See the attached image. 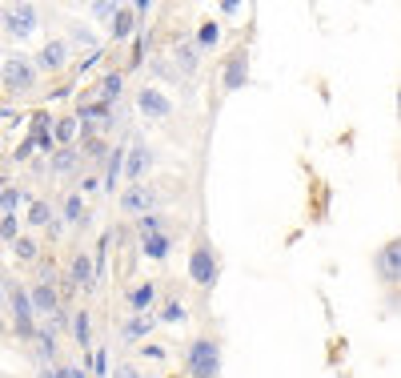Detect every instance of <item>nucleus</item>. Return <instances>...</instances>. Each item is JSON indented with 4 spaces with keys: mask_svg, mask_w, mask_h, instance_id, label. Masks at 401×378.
I'll list each match as a JSON object with an SVG mask.
<instances>
[{
    "mask_svg": "<svg viewBox=\"0 0 401 378\" xmlns=\"http://www.w3.org/2000/svg\"><path fill=\"white\" fill-rule=\"evenodd\" d=\"M189 370H192V378H217V370H221V350H217V342H209V338L192 342Z\"/></svg>",
    "mask_w": 401,
    "mask_h": 378,
    "instance_id": "f257e3e1",
    "label": "nucleus"
},
{
    "mask_svg": "<svg viewBox=\"0 0 401 378\" xmlns=\"http://www.w3.org/2000/svg\"><path fill=\"white\" fill-rule=\"evenodd\" d=\"M4 29L13 36H29L32 29H36V8L32 4H16V8H8L4 13Z\"/></svg>",
    "mask_w": 401,
    "mask_h": 378,
    "instance_id": "f03ea898",
    "label": "nucleus"
},
{
    "mask_svg": "<svg viewBox=\"0 0 401 378\" xmlns=\"http://www.w3.org/2000/svg\"><path fill=\"white\" fill-rule=\"evenodd\" d=\"M4 85H8V89H32V85H36V68H32L29 61L13 57V61H4Z\"/></svg>",
    "mask_w": 401,
    "mask_h": 378,
    "instance_id": "7ed1b4c3",
    "label": "nucleus"
},
{
    "mask_svg": "<svg viewBox=\"0 0 401 378\" xmlns=\"http://www.w3.org/2000/svg\"><path fill=\"white\" fill-rule=\"evenodd\" d=\"M157 205V189H149V185H133L125 198H121V210L125 214H144V210H153Z\"/></svg>",
    "mask_w": 401,
    "mask_h": 378,
    "instance_id": "20e7f679",
    "label": "nucleus"
},
{
    "mask_svg": "<svg viewBox=\"0 0 401 378\" xmlns=\"http://www.w3.org/2000/svg\"><path fill=\"white\" fill-rule=\"evenodd\" d=\"M189 270H192V282H201V286H209V282L217 278V262H213L209 249H197V254H192Z\"/></svg>",
    "mask_w": 401,
    "mask_h": 378,
    "instance_id": "39448f33",
    "label": "nucleus"
},
{
    "mask_svg": "<svg viewBox=\"0 0 401 378\" xmlns=\"http://www.w3.org/2000/svg\"><path fill=\"white\" fill-rule=\"evenodd\" d=\"M13 314H16V330H20V334H32V302L24 290H13Z\"/></svg>",
    "mask_w": 401,
    "mask_h": 378,
    "instance_id": "423d86ee",
    "label": "nucleus"
},
{
    "mask_svg": "<svg viewBox=\"0 0 401 378\" xmlns=\"http://www.w3.org/2000/svg\"><path fill=\"white\" fill-rule=\"evenodd\" d=\"M137 101H141V109H144L149 117H169V113H173L169 97H160L157 89H141V97H137Z\"/></svg>",
    "mask_w": 401,
    "mask_h": 378,
    "instance_id": "0eeeda50",
    "label": "nucleus"
},
{
    "mask_svg": "<svg viewBox=\"0 0 401 378\" xmlns=\"http://www.w3.org/2000/svg\"><path fill=\"white\" fill-rule=\"evenodd\" d=\"M29 302H32V314H52V310H56V294H52V286H48V282H40V286L32 290Z\"/></svg>",
    "mask_w": 401,
    "mask_h": 378,
    "instance_id": "6e6552de",
    "label": "nucleus"
},
{
    "mask_svg": "<svg viewBox=\"0 0 401 378\" xmlns=\"http://www.w3.org/2000/svg\"><path fill=\"white\" fill-rule=\"evenodd\" d=\"M381 274L398 282V274H401V246H398V242L381 249Z\"/></svg>",
    "mask_w": 401,
    "mask_h": 378,
    "instance_id": "1a4fd4ad",
    "label": "nucleus"
},
{
    "mask_svg": "<svg viewBox=\"0 0 401 378\" xmlns=\"http://www.w3.org/2000/svg\"><path fill=\"white\" fill-rule=\"evenodd\" d=\"M245 65H249L245 52H237V61H229V68H225V85H229V89H241V85H245Z\"/></svg>",
    "mask_w": 401,
    "mask_h": 378,
    "instance_id": "9d476101",
    "label": "nucleus"
},
{
    "mask_svg": "<svg viewBox=\"0 0 401 378\" xmlns=\"http://www.w3.org/2000/svg\"><path fill=\"white\" fill-rule=\"evenodd\" d=\"M73 286H93V262L84 254L73 258Z\"/></svg>",
    "mask_w": 401,
    "mask_h": 378,
    "instance_id": "9b49d317",
    "label": "nucleus"
},
{
    "mask_svg": "<svg viewBox=\"0 0 401 378\" xmlns=\"http://www.w3.org/2000/svg\"><path fill=\"white\" fill-rule=\"evenodd\" d=\"M64 45L61 41H52V45H45V52H40V68H61L64 65Z\"/></svg>",
    "mask_w": 401,
    "mask_h": 378,
    "instance_id": "f8f14e48",
    "label": "nucleus"
},
{
    "mask_svg": "<svg viewBox=\"0 0 401 378\" xmlns=\"http://www.w3.org/2000/svg\"><path fill=\"white\" fill-rule=\"evenodd\" d=\"M144 169H149V149H133V153H128V177H133V185H137V177H141Z\"/></svg>",
    "mask_w": 401,
    "mask_h": 378,
    "instance_id": "ddd939ff",
    "label": "nucleus"
},
{
    "mask_svg": "<svg viewBox=\"0 0 401 378\" xmlns=\"http://www.w3.org/2000/svg\"><path fill=\"white\" fill-rule=\"evenodd\" d=\"M169 238H165V233H149V238H144V254H149V258H169Z\"/></svg>",
    "mask_w": 401,
    "mask_h": 378,
    "instance_id": "4468645a",
    "label": "nucleus"
},
{
    "mask_svg": "<svg viewBox=\"0 0 401 378\" xmlns=\"http://www.w3.org/2000/svg\"><path fill=\"white\" fill-rule=\"evenodd\" d=\"M133 24H137V20H133V13H128V8H116L112 33H116V36H128V33H133Z\"/></svg>",
    "mask_w": 401,
    "mask_h": 378,
    "instance_id": "2eb2a0df",
    "label": "nucleus"
},
{
    "mask_svg": "<svg viewBox=\"0 0 401 378\" xmlns=\"http://www.w3.org/2000/svg\"><path fill=\"white\" fill-rule=\"evenodd\" d=\"M149 326H153V318H144V314H137L133 322L125 326V338L133 342V338H141V334H149Z\"/></svg>",
    "mask_w": 401,
    "mask_h": 378,
    "instance_id": "dca6fc26",
    "label": "nucleus"
},
{
    "mask_svg": "<svg viewBox=\"0 0 401 378\" xmlns=\"http://www.w3.org/2000/svg\"><path fill=\"white\" fill-rule=\"evenodd\" d=\"M121 157H125V149H112V161H109V177H105V189H112V185H116V177H121Z\"/></svg>",
    "mask_w": 401,
    "mask_h": 378,
    "instance_id": "f3484780",
    "label": "nucleus"
},
{
    "mask_svg": "<svg viewBox=\"0 0 401 378\" xmlns=\"http://www.w3.org/2000/svg\"><path fill=\"white\" fill-rule=\"evenodd\" d=\"M73 326H77V346H89V314H84V310H77Z\"/></svg>",
    "mask_w": 401,
    "mask_h": 378,
    "instance_id": "a211bd4d",
    "label": "nucleus"
},
{
    "mask_svg": "<svg viewBox=\"0 0 401 378\" xmlns=\"http://www.w3.org/2000/svg\"><path fill=\"white\" fill-rule=\"evenodd\" d=\"M80 117H84V121H105V125H109V105H84Z\"/></svg>",
    "mask_w": 401,
    "mask_h": 378,
    "instance_id": "6ab92c4d",
    "label": "nucleus"
},
{
    "mask_svg": "<svg viewBox=\"0 0 401 378\" xmlns=\"http://www.w3.org/2000/svg\"><path fill=\"white\" fill-rule=\"evenodd\" d=\"M128 302H133V310L141 314L144 306H149V302H153V286H141V290H133V298H128Z\"/></svg>",
    "mask_w": 401,
    "mask_h": 378,
    "instance_id": "aec40b11",
    "label": "nucleus"
},
{
    "mask_svg": "<svg viewBox=\"0 0 401 378\" xmlns=\"http://www.w3.org/2000/svg\"><path fill=\"white\" fill-rule=\"evenodd\" d=\"M64 217H68V221H84V205H80V198L64 201Z\"/></svg>",
    "mask_w": 401,
    "mask_h": 378,
    "instance_id": "412c9836",
    "label": "nucleus"
},
{
    "mask_svg": "<svg viewBox=\"0 0 401 378\" xmlns=\"http://www.w3.org/2000/svg\"><path fill=\"white\" fill-rule=\"evenodd\" d=\"M73 137H77V121H61V125H56V141H61V145H68Z\"/></svg>",
    "mask_w": 401,
    "mask_h": 378,
    "instance_id": "4be33fe9",
    "label": "nucleus"
},
{
    "mask_svg": "<svg viewBox=\"0 0 401 378\" xmlns=\"http://www.w3.org/2000/svg\"><path fill=\"white\" fill-rule=\"evenodd\" d=\"M116 93H121V77H109V81H105V89H100V105H109Z\"/></svg>",
    "mask_w": 401,
    "mask_h": 378,
    "instance_id": "5701e85b",
    "label": "nucleus"
},
{
    "mask_svg": "<svg viewBox=\"0 0 401 378\" xmlns=\"http://www.w3.org/2000/svg\"><path fill=\"white\" fill-rule=\"evenodd\" d=\"M48 217H52V214H48V205H45V201H36V205H32V214H29V221H32V226H45Z\"/></svg>",
    "mask_w": 401,
    "mask_h": 378,
    "instance_id": "b1692460",
    "label": "nucleus"
},
{
    "mask_svg": "<svg viewBox=\"0 0 401 378\" xmlns=\"http://www.w3.org/2000/svg\"><path fill=\"white\" fill-rule=\"evenodd\" d=\"M160 230V214H144L141 217V233L149 238V233H157Z\"/></svg>",
    "mask_w": 401,
    "mask_h": 378,
    "instance_id": "393cba45",
    "label": "nucleus"
},
{
    "mask_svg": "<svg viewBox=\"0 0 401 378\" xmlns=\"http://www.w3.org/2000/svg\"><path fill=\"white\" fill-rule=\"evenodd\" d=\"M73 165H77V153H73V149H64V153H56V169H73Z\"/></svg>",
    "mask_w": 401,
    "mask_h": 378,
    "instance_id": "a878e982",
    "label": "nucleus"
},
{
    "mask_svg": "<svg viewBox=\"0 0 401 378\" xmlns=\"http://www.w3.org/2000/svg\"><path fill=\"white\" fill-rule=\"evenodd\" d=\"M93 17H116V4H109V0H100V4H93Z\"/></svg>",
    "mask_w": 401,
    "mask_h": 378,
    "instance_id": "bb28decb",
    "label": "nucleus"
},
{
    "mask_svg": "<svg viewBox=\"0 0 401 378\" xmlns=\"http://www.w3.org/2000/svg\"><path fill=\"white\" fill-rule=\"evenodd\" d=\"M93 370H96V378H105V370H109V354H105V350H96V358H93Z\"/></svg>",
    "mask_w": 401,
    "mask_h": 378,
    "instance_id": "cd10ccee",
    "label": "nucleus"
},
{
    "mask_svg": "<svg viewBox=\"0 0 401 378\" xmlns=\"http://www.w3.org/2000/svg\"><path fill=\"white\" fill-rule=\"evenodd\" d=\"M160 318H165V322H181V318H185V310H181L176 302H169V310L160 314Z\"/></svg>",
    "mask_w": 401,
    "mask_h": 378,
    "instance_id": "c85d7f7f",
    "label": "nucleus"
},
{
    "mask_svg": "<svg viewBox=\"0 0 401 378\" xmlns=\"http://www.w3.org/2000/svg\"><path fill=\"white\" fill-rule=\"evenodd\" d=\"M197 41H201V45H213V41H217V24H205V29H201V36H197Z\"/></svg>",
    "mask_w": 401,
    "mask_h": 378,
    "instance_id": "c756f323",
    "label": "nucleus"
},
{
    "mask_svg": "<svg viewBox=\"0 0 401 378\" xmlns=\"http://www.w3.org/2000/svg\"><path fill=\"white\" fill-rule=\"evenodd\" d=\"M16 201H20V194H16V189H4V194H0V205H4V210H13Z\"/></svg>",
    "mask_w": 401,
    "mask_h": 378,
    "instance_id": "7c9ffc66",
    "label": "nucleus"
},
{
    "mask_svg": "<svg viewBox=\"0 0 401 378\" xmlns=\"http://www.w3.org/2000/svg\"><path fill=\"white\" fill-rule=\"evenodd\" d=\"M16 233V217H4V221H0V238H13Z\"/></svg>",
    "mask_w": 401,
    "mask_h": 378,
    "instance_id": "2f4dec72",
    "label": "nucleus"
},
{
    "mask_svg": "<svg viewBox=\"0 0 401 378\" xmlns=\"http://www.w3.org/2000/svg\"><path fill=\"white\" fill-rule=\"evenodd\" d=\"M221 13H225V17H233V13H241V4H237V0H225Z\"/></svg>",
    "mask_w": 401,
    "mask_h": 378,
    "instance_id": "473e14b6",
    "label": "nucleus"
},
{
    "mask_svg": "<svg viewBox=\"0 0 401 378\" xmlns=\"http://www.w3.org/2000/svg\"><path fill=\"white\" fill-rule=\"evenodd\" d=\"M16 249H20V258H32L36 249H32V242H16Z\"/></svg>",
    "mask_w": 401,
    "mask_h": 378,
    "instance_id": "72a5a7b5",
    "label": "nucleus"
},
{
    "mask_svg": "<svg viewBox=\"0 0 401 378\" xmlns=\"http://www.w3.org/2000/svg\"><path fill=\"white\" fill-rule=\"evenodd\" d=\"M116 378H137V375H133V370L125 366V370H116Z\"/></svg>",
    "mask_w": 401,
    "mask_h": 378,
    "instance_id": "f704fd0d",
    "label": "nucleus"
}]
</instances>
